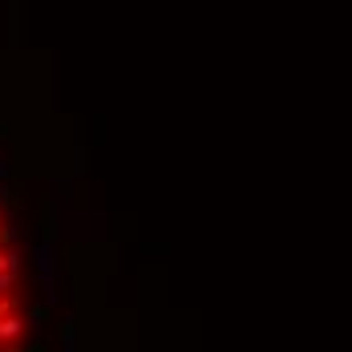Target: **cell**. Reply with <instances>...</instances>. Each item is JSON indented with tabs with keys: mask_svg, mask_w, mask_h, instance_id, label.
I'll list each match as a JSON object with an SVG mask.
<instances>
[{
	"mask_svg": "<svg viewBox=\"0 0 352 352\" xmlns=\"http://www.w3.org/2000/svg\"><path fill=\"white\" fill-rule=\"evenodd\" d=\"M21 328H25V320L21 316H0V340H16Z\"/></svg>",
	"mask_w": 352,
	"mask_h": 352,
	"instance_id": "1",
	"label": "cell"
},
{
	"mask_svg": "<svg viewBox=\"0 0 352 352\" xmlns=\"http://www.w3.org/2000/svg\"><path fill=\"white\" fill-rule=\"evenodd\" d=\"M21 267V255L16 251H0V276H8V272H16Z\"/></svg>",
	"mask_w": 352,
	"mask_h": 352,
	"instance_id": "2",
	"label": "cell"
},
{
	"mask_svg": "<svg viewBox=\"0 0 352 352\" xmlns=\"http://www.w3.org/2000/svg\"><path fill=\"white\" fill-rule=\"evenodd\" d=\"M12 280H16V272H8V276H0V292H8V287H12Z\"/></svg>",
	"mask_w": 352,
	"mask_h": 352,
	"instance_id": "3",
	"label": "cell"
},
{
	"mask_svg": "<svg viewBox=\"0 0 352 352\" xmlns=\"http://www.w3.org/2000/svg\"><path fill=\"white\" fill-rule=\"evenodd\" d=\"M0 316H12V300H0Z\"/></svg>",
	"mask_w": 352,
	"mask_h": 352,
	"instance_id": "4",
	"label": "cell"
}]
</instances>
